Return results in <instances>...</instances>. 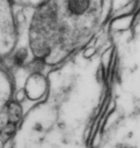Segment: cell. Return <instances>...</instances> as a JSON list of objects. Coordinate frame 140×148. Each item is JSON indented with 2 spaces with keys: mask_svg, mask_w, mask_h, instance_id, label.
Instances as JSON below:
<instances>
[{
  "mask_svg": "<svg viewBox=\"0 0 140 148\" xmlns=\"http://www.w3.org/2000/svg\"><path fill=\"white\" fill-rule=\"evenodd\" d=\"M3 143H5V141L2 140V138H1V135H0V148L3 147Z\"/></svg>",
  "mask_w": 140,
  "mask_h": 148,
  "instance_id": "obj_7",
  "label": "cell"
},
{
  "mask_svg": "<svg viewBox=\"0 0 140 148\" xmlns=\"http://www.w3.org/2000/svg\"><path fill=\"white\" fill-rule=\"evenodd\" d=\"M7 113H8V118H9V121L12 123H19L23 116V112H22V108H21V104L20 102L15 101V102H9L8 105H7V109H6Z\"/></svg>",
  "mask_w": 140,
  "mask_h": 148,
  "instance_id": "obj_2",
  "label": "cell"
},
{
  "mask_svg": "<svg viewBox=\"0 0 140 148\" xmlns=\"http://www.w3.org/2000/svg\"><path fill=\"white\" fill-rule=\"evenodd\" d=\"M9 123V118H8V113L7 111H0V131Z\"/></svg>",
  "mask_w": 140,
  "mask_h": 148,
  "instance_id": "obj_5",
  "label": "cell"
},
{
  "mask_svg": "<svg viewBox=\"0 0 140 148\" xmlns=\"http://www.w3.org/2000/svg\"><path fill=\"white\" fill-rule=\"evenodd\" d=\"M15 98H16L17 102H22V101H24V98H25V91H24V90H19V91L16 92Z\"/></svg>",
  "mask_w": 140,
  "mask_h": 148,
  "instance_id": "obj_6",
  "label": "cell"
},
{
  "mask_svg": "<svg viewBox=\"0 0 140 148\" xmlns=\"http://www.w3.org/2000/svg\"><path fill=\"white\" fill-rule=\"evenodd\" d=\"M90 0H68L67 7L68 10L74 15H81L87 12L89 8Z\"/></svg>",
  "mask_w": 140,
  "mask_h": 148,
  "instance_id": "obj_1",
  "label": "cell"
},
{
  "mask_svg": "<svg viewBox=\"0 0 140 148\" xmlns=\"http://www.w3.org/2000/svg\"><path fill=\"white\" fill-rule=\"evenodd\" d=\"M27 56H28V53H27V51H25L24 49L19 50V51L15 53V56H14V61H15V64H16V65H22V64L24 62V60L27 59Z\"/></svg>",
  "mask_w": 140,
  "mask_h": 148,
  "instance_id": "obj_4",
  "label": "cell"
},
{
  "mask_svg": "<svg viewBox=\"0 0 140 148\" xmlns=\"http://www.w3.org/2000/svg\"><path fill=\"white\" fill-rule=\"evenodd\" d=\"M15 131H16V124L9 121V123L0 131V135H1L2 140L6 142V141H8V140L12 139V136H13L14 133H15Z\"/></svg>",
  "mask_w": 140,
  "mask_h": 148,
  "instance_id": "obj_3",
  "label": "cell"
}]
</instances>
